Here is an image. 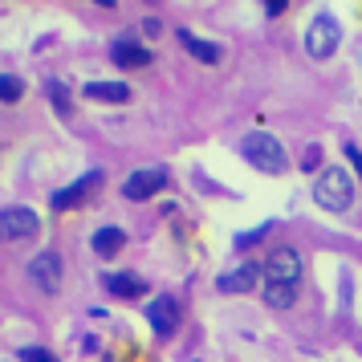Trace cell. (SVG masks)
I'll use <instances>...</instances> for the list:
<instances>
[{"mask_svg": "<svg viewBox=\"0 0 362 362\" xmlns=\"http://www.w3.org/2000/svg\"><path fill=\"white\" fill-rule=\"evenodd\" d=\"M264 281L269 285H297L301 281V252L297 248H277L264 261Z\"/></svg>", "mask_w": 362, "mask_h": 362, "instance_id": "277c9868", "label": "cell"}, {"mask_svg": "<svg viewBox=\"0 0 362 362\" xmlns=\"http://www.w3.org/2000/svg\"><path fill=\"white\" fill-rule=\"evenodd\" d=\"M98 4H102V8H115V0H98Z\"/></svg>", "mask_w": 362, "mask_h": 362, "instance_id": "d4e9b609", "label": "cell"}, {"mask_svg": "<svg viewBox=\"0 0 362 362\" xmlns=\"http://www.w3.org/2000/svg\"><path fill=\"white\" fill-rule=\"evenodd\" d=\"M261 277H264V264L245 261V264H236L232 273H220V277H216V289H220V293H252Z\"/></svg>", "mask_w": 362, "mask_h": 362, "instance_id": "30bf717a", "label": "cell"}, {"mask_svg": "<svg viewBox=\"0 0 362 362\" xmlns=\"http://www.w3.org/2000/svg\"><path fill=\"white\" fill-rule=\"evenodd\" d=\"M346 159L354 163V175L362 180V147H354V143H346Z\"/></svg>", "mask_w": 362, "mask_h": 362, "instance_id": "ffe728a7", "label": "cell"}, {"mask_svg": "<svg viewBox=\"0 0 362 362\" xmlns=\"http://www.w3.org/2000/svg\"><path fill=\"white\" fill-rule=\"evenodd\" d=\"M82 94L90 102H110V106H122V102H131V86H127V82H86Z\"/></svg>", "mask_w": 362, "mask_h": 362, "instance_id": "4fadbf2b", "label": "cell"}, {"mask_svg": "<svg viewBox=\"0 0 362 362\" xmlns=\"http://www.w3.org/2000/svg\"><path fill=\"white\" fill-rule=\"evenodd\" d=\"M240 151H245V159L252 167H261L264 175H281V171H289V155H285V147H281L277 134L252 131V134H245Z\"/></svg>", "mask_w": 362, "mask_h": 362, "instance_id": "6da1fadb", "label": "cell"}, {"mask_svg": "<svg viewBox=\"0 0 362 362\" xmlns=\"http://www.w3.org/2000/svg\"><path fill=\"white\" fill-rule=\"evenodd\" d=\"M110 62H115L118 69H147L151 62H155V53L147 49V45H139L134 37H115L110 41Z\"/></svg>", "mask_w": 362, "mask_h": 362, "instance_id": "ba28073f", "label": "cell"}, {"mask_svg": "<svg viewBox=\"0 0 362 362\" xmlns=\"http://www.w3.org/2000/svg\"><path fill=\"white\" fill-rule=\"evenodd\" d=\"M285 4H289V0H264V8H269V17H281V13H285Z\"/></svg>", "mask_w": 362, "mask_h": 362, "instance_id": "603a6c76", "label": "cell"}, {"mask_svg": "<svg viewBox=\"0 0 362 362\" xmlns=\"http://www.w3.org/2000/svg\"><path fill=\"white\" fill-rule=\"evenodd\" d=\"M122 245H127V232L118 228V224H106V228L94 232V252L98 257H115Z\"/></svg>", "mask_w": 362, "mask_h": 362, "instance_id": "9a60e30c", "label": "cell"}, {"mask_svg": "<svg viewBox=\"0 0 362 362\" xmlns=\"http://www.w3.org/2000/svg\"><path fill=\"white\" fill-rule=\"evenodd\" d=\"M313 199L326 208V212H346L350 199H354V180L346 167H326L317 183H313Z\"/></svg>", "mask_w": 362, "mask_h": 362, "instance_id": "7a4b0ae2", "label": "cell"}, {"mask_svg": "<svg viewBox=\"0 0 362 362\" xmlns=\"http://www.w3.org/2000/svg\"><path fill=\"white\" fill-rule=\"evenodd\" d=\"M49 98H53V106H57L62 115H69V94H66V86L53 82V86H49Z\"/></svg>", "mask_w": 362, "mask_h": 362, "instance_id": "d6986e66", "label": "cell"}, {"mask_svg": "<svg viewBox=\"0 0 362 362\" xmlns=\"http://www.w3.org/2000/svg\"><path fill=\"white\" fill-rule=\"evenodd\" d=\"M293 293H297V285H269L264 281V305L269 310H289L293 305Z\"/></svg>", "mask_w": 362, "mask_h": 362, "instance_id": "2e32d148", "label": "cell"}, {"mask_svg": "<svg viewBox=\"0 0 362 362\" xmlns=\"http://www.w3.org/2000/svg\"><path fill=\"white\" fill-rule=\"evenodd\" d=\"M147 317H151V326H155V334L167 338V334L180 329V301L175 297H155L147 305Z\"/></svg>", "mask_w": 362, "mask_h": 362, "instance_id": "8fae6325", "label": "cell"}, {"mask_svg": "<svg viewBox=\"0 0 362 362\" xmlns=\"http://www.w3.org/2000/svg\"><path fill=\"white\" fill-rule=\"evenodd\" d=\"M37 228H41V220H37L33 208H4V212H0V240H4V245L25 240V236H33Z\"/></svg>", "mask_w": 362, "mask_h": 362, "instance_id": "8992f818", "label": "cell"}, {"mask_svg": "<svg viewBox=\"0 0 362 362\" xmlns=\"http://www.w3.org/2000/svg\"><path fill=\"white\" fill-rule=\"evenodd\" d=\"M21 94H25V82L17 74H0V102H21Z\"/></svg>", "mask_w": 362, "mask_h": 362, "instance_id": "e0dca14e", "label": "cell"}, {"mask_svg": "<svg viewBox=\"0 0 362 362\" xmlns=\"http://www.w3.org/2000/svg\"><path fill=\"white\" fill-rule=\"evenodd\" d=\"M106 293L110 297H143L147 293V281L134 277V273H110L106 277Z\"/></svg>", "mask_w": 362, "mask_h": 362, "instance_id": "5bb4252c", "label": "cell"}, {"mask_svg": "<svg viewBox=\"0 0 362 362\" xmlns=\"http://www.w3.org/2000/svg\"><path fill=\"white\" fill-rule=\"evenodd\" d=\"M317 159H322V151H317V147L305 151V159H301V163H305V171H317Z\"/></svg>", "mask_w": 362, "mask_h": 362, "instance_id": "7402d4cb", "label": "cell"}, {"mask_svg": "<svg viewBox=\"0 0 362 362\" xmlns=\"http://www.w3.org/2000/svg\"><path fill=\"white\" fill-rule=\"evenodd\" d=\"M264 232H269V224H264V228H252V232H245V236H240L236 245H240V248H248V245H252V240H261Z\"/></svg>", "mask_w": 362, "mask_h": 362, "instance_id": "44dd1931", "label": "cell"}, {"mask_svg": "<svg viewBox=\"0 0 362 362\" xmlns=\"http://www.w3.org/2000/svg\"><path fill=\"white\" fill-rule=\"evenodd\" d=\"M342 45V29H338V21L322 13V17L310 21V29H305V53H310L313 62H326L334 57V49Z\"/></svg>", "mask_w": 362, "mask_h": 362, "instance_id": "3957f363", "label": "cell"}, {"mask_svg": "<svg viewBox=\"0 0 362 362\" xmlns=\"http://www.w3.org/2000/svg\"><path fill=\"white\" fill-rule=\"evenodd\" d=\"M29 281L41 293H57L62 289V257L57 252H37L29 261Z\"/></svg>", "mask_w": 362, "mask_h": 362, "instance_id": "9c48e42d", "label": "cell"}, {"mask_svg": "<svg viewBox=\"0 0 362 362\" xmlns=\"http://www.w3.org/2000/svg\"><path fill=\"white\" fill-rule=\"evenodd\" d=\"M21 362H62L53 350H45V346H21Z\"/></svg>", "mask_w": 362, "mask_h": 362, "instance_id": "ac0fdd59", "label": "cell"}, {"mask_svg": "<svg viewBox=\"0 0 362 362\" xmlns=\"http://www.w3.org/2000/svg\"><path fill=\"white\" fill-rule=\"evenodd\" d=\"M98 187H102V171L94 167V171H86L82 180H74L69 187H57V192H53L49 196L53 212H69V208H78V204H82L90 192H98Z\"/></svg>", "mask_w": 362, "mask_h": 362, "instance_id": "5b68a950", "label": "cell"}, {"mask_svg": "<svg viewBox=\"0 0 362 362\" xmlns=\"http://www.w3.org/2000/svg\"><path fill=\"white\" fill-rule=\"evenodd\" d=\"M163 183H167L163 167H139V171L127 175L122 196H127V199H151V196H159V192H163Z\"/></svg>", "mask_w": 362, "mask_h": 362, "instance_id": "52a82bcc", "label": "cell"}, {"mask_svg": "<svg viewBox=\"0 0 362 362\" xmlns=\"http://www.w3.org/2000/svg\"><path fill=\"white\" fill-rule=\"evenodd\" d=\"M180 45H183V53H192L196 62H204V66H220L224 62V49L216 45V41H204V37H196L192 29H180Z\"/></svg>", "mask_w": 362, "mask_h": 362, "instance_id": "7c38bea8", "label": "cell"}, {"mask_svg": "<svg viewBox=\"0 0 362 362\" xmlns=\"http://www.w3.org/2000/svg\"><path fill=\"white\" fill-rule=\"evenodd\" d=\"M143 29H147L151 37H155V33H163V25H159V21H155V17H147V21H143Z\"/></svg>", "mask_w": 362, "mask_h": 362, "instance_id": "cb8c5ba5", "label": "cell"}]
</instances>
